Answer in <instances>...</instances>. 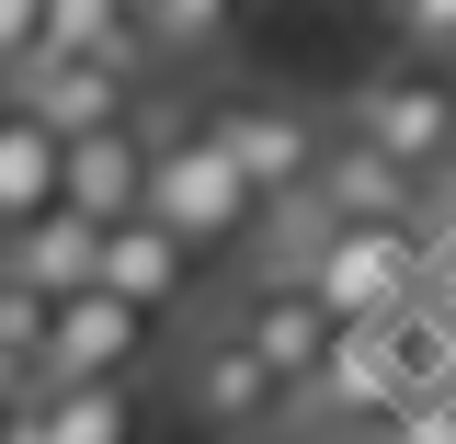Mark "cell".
<instances>
[{"instance_id":"obj_1","label":"cell","mask_w":456,"mask_h":444,"mask_svg":"<svg viewBox=\"0 0 456 444\" xmlns=\"http://www.w3.org/2000/svg\"><path fill=\"white\" fill-rule=\"evenodd\" d=\"M297 285L331 308L342 331H388V319L422 308V285H434V239H422V217H320Z\"/></svg>"},{"instance_id":"obj_2","label":"cell","mask_w":456,"mask_h":444,"mask_svg":"<svg viewBox=\"0 0 456 444\" xmlns=\"http://www.w3.org/2000/svg\"><path fill=\"white\" fill-rule=\"evenodd\" d=\"M137 217H160L171 239H194V251L217 262V251H251L263 194H251V171L206 137V114H160V125H149V206H137Z\"/></svg>"},{"instance_id":"obj_3","label":"cell","mask_w":456,"mask_h":444,"mask_svg":"<svg viewBox=\"0 0 456 444\" xmlns=\"http://www.w3.org/2000/svg\"><path fill=\"white\" fill-rule=\"evenodd\" d=\"M342 125H354V137H377L399 171L445 182V171H456V69H445V57H377V69L354 80Z\"/></svg>"},{"instance_id":"obj_4","label":"cell","mask_w":456,"mask_h":444,"mask_svg":"<svg viewBox=\"0 0 456 444\" xmlns=\"http://www.w3.org/2000/svg\"><path fill=\"white\" fill-rule=\"evenodd\" d=\"M171 410H183V422H206V433H228V444H263V433L297 422V388H285V376L228 331V319H206L194 353L171 365Z\"/></svg>"},{"instance_id":"obj_5","label":"cell","mask_w":456,"mask_h":444,"mask_svg":"<svg viewBox=\"0 0 456 444\" xmlns=\"http://www.w3.org/2000/svg\"><path fill=\"white\" fill-rule=\"evenodd\" d=\"M160 331L137 296H114V285H80V296H57L46 308V353H35V388H92V376H149L160 365Z\"/></svg>"},{"instance_id":"obj_6","label":"cell","mask_w":456,"mask_h":444,"mask_svg":"<svg viewBox=\"0 0 456 444\" xmlns=\"http://www.w3.org/2000/svg\"><path fill=\"white\" fill-rule=\"evenodd\" d=\"M206 137L251 171L263 206L308 194V182H320V149H331V125H320L308 103H285V92H217V103H206Z\"/></svg>"},{"instance_id":"obj_7","label":"cell","mask_w":456,"mask_h":444,"mask_svg":"<svg viewBox=\"0 0 456 444\" xmlns=\"http://www.w3.org/2000/svg\"><path fill=\"white\" fill-rule=\"evenodd\" d=\"M0 92L35 114V125H57V137H92V125L149 114V103H137V57H69V46H35Z\"/></svg>"},{"instance_id":"obj_8","label":"cell","mask_w":456,"mask_h":444,"mask_svg":"<svg viewBox=\"0 0 456 444\" xmlns=\"http://www.w3.org/2000/svg\"><path fill=\"white\" fill-rule=\"evenodd\" d=\"M217 319L251 342L263 365H274L285 388H308V376L331 365V342H342V319H331V308H320V296H308L297 274H240V296H228Z\"/></svg>"},{"instance_id":"obj_9","label":"cell","mask_w":456,"mask_h":444,"mask_svg":"<svg viewBox=\"0 0 456 444\" xmlns=\"http://www.w3.org/2000/svg\"><path fill=\"white\" fill-rule=\"evenodd\" d=\"M0 444H149V376H92V388H23Z\"/></svg>"},{"instance_id":"obj_10","label":"cell","mask_w":456,"mask_h":444,"mask_svg":"<svg viewBox=\"0 0 456 444\" xmlns=\"http://www.w3.org/2000/svg\"><path fill=\"white\" fill-rule=\"evenodd\" d=\"M149 125H160V103L126 114V125H92V137H69V206L80 217H137L149 206Z\"/></svg>"},{"instance_id":"obj_11","label":"cell","mask_w":456,"mask_h":444,"mask_svg":"<svg viewBox=\"0 0 456 444\" xmlns=\"http://www.w3.org/2000/svg\"><path fill=\"white\" fill-rule=\"evenodd\" d=\"M331 217H422L434 206V182L422 171H399L377 137H354V125H331V149H320V182H308Z\"/></svg>"},{"instance_id":"obj_12","label":"cell","mask_w":456,"mask_h":444,"mask_svg":"<svg viewBox=\"0 0 456 444\" xmlns=\"http://www.w3.org/2000/svg\"><path fill=\"white\" fill-rule=\"evenodd\" d=\"M194 274H206V251L171 239L160 217H114V228H103V285H114V296H137L149 319H171V308L194 296Z\"/></svg>"},{"instance_id":"obj_13","label":"cell","mask_w":456,"mask_h":444,"mask_svg":"<svg viewBox=\"0 0 456 444\" xmlns=\"http://www.w3.org/2000/svg\"><path fill=\"white\" fill-rule=\"evenodd\" d=\"M46 206H69V137L35 125V114L0 92V239H12V228H35Z\"/></svg>"},{"instance_id":"obj_14","label":"cell","mask_w":456,"mask_h":444,"mask_svg":"<svg viewBox=\"0 0 456 444\" xmlns=\"http://www.w3.org/2000/svg\"><path fill=\"white\" fill-rule=\"evenodd\" d=\"M0 262L35 285V296H80V285H103V217L46 206L35 228H12V239H0Z\"/></svg>"},{"instance_id":"obj_15","label":"cell","mask_w":456,"mask_h":444,"mask_svg":"<svg viewBox=\"0 0 456 444\" xmlns=\"http://www.w3.org/2000/svg\"><path fill=\"white\" fill-rule=\"evenodd\" d=\"M46 46H69V57H149V35H137L126 0H46Z\"/></svg>"},{"instance_id":"obj_16","label":"cell","mask_w":456,"mask_h":444,"mask_svg":"<svg viewBox=\"0 0 456 444\" xmlns=\"http://www.w3.org/2000/svg\"><path fill=\"white\" fill-rule=\"evenodd\" d=\"M46 308H57V296H35V285L0 262V388H12V399L35 388V353H46Z\"/></svg>"},{"instance_id":"obj_17","label":"cell","mask_w":456,"mask_h":444,"mask_svg":"<svg viewBox=\"0 0 456 444\" xmlns=\"http://www.w3.org/2000/svg\"><path fill=\"white\" fill-rule=\"evenodd\" d=\"M377 444H456V376H434V388H411L377 422Z\"/></svg>"},{"instance_id":"obj_18","label":"cell","mask_w":456,"mask_h":444,"mask_svg":"<svg viewBox=\"0 0 456 444\" xmlns=\"http://www.w3.org/2000/svg\"><path fill=\"white\" fill-rule=\"evenodd\" d=\"M388 46L399 57H445V69H456V0H388Z\"/></svg>"},{"instance_id":"obj_19","label":"cell","mask_w":456,"mask_h":444,"mask_svg":"<svg viewBox=\"0 0 456 444\" xmlns=\"http://www.w3.org/2000/svg\"><path fill=\"white\" fill-rule=\"evenodd\" d=\"M35 46H46V0H0V80H12Z\"/></svg>"},{"instance_id":"obj_20","label":"cell","mask_w":456,"mask_h":444,"mask_svg":"<svg viewBox=\"0 0 456 444\" xmlns=\"http://www.w3.org/2000/svg\"><path fill=\"white\" fill-rule=\"evenodd\" d=\"M422 319L456 342V251H434V285H422Z\"/></svg>"},{"instance_id":"obj_21","label":"cell","mask_w":456,"mask_h":444,"mask_svg":"<svg viewBox=\"0 0 456 444\" xmlns=\"http://www.w3.org/2000/svg\"><path fill=\"white\" fill-rule=\"evenodd\" d=\"M126 12H137V35H149V12H160V0H126Z\"/></svg>"},{"instance_id":"obj_22","label":"cell","mask_w":456,"mask_h":444,"mask_svg":"<svg viewBox=\"0 0 456 444\" xmlns=\"http://www.w3.org/2000/svg\"><path fill=\"white\" fill-rule=\"evenodd\" d=\"M0 433H12V388H0Z\"/></svg>"},{"instance_id":"obj_23","label":"cell","mask_w":456,"mask_h":444,"mask_svg":"<svg viewBox=\"0 0 456 444\" xmlns=\"http://www.w3.org/2000/svg\"><path fill=\"white\" fill-rule=\"evenodd\" d=\"M342 444H377V433H342Z\"/></svg>"},{"instance_id":"obj_24","label":"cell","mask_w":456,"mask_h":444,"mask_svg":"<svg viewBox=\"0 0 456 444\" xmlns=\"http://www.w3.org/2000/svg\"><path fill=\"white\" fill-rule=\"evenodd\" d=\"M263 444H297V433H263Z\"/></svg>"}]
</instances>
